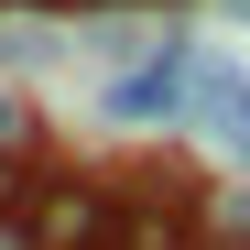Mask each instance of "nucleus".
<instances>
[{
  "label": "nucleus",
  "instance_id": "obj_1",
  "mask_svg": "<svg viewBox=\"0 0 250 250\" xmlns=\"http://www.w3.org/2000/svg\"><path fill=\"white\" fill-rule=\"evenodd\" d=\"M22 250H120V174L44 163L33 207H22Z\"/></svg>",
  "mask_w": 250,
  "mask_h": 250
},
{
  "label": "nucleus",
  "instance_id": "obj_2",
  "mask_svg": "<svg viewBox=\"0 0 250 250\" xmlns=\"http://www.w3.org/2000/svg\"><path fill=\"white\" fill-rule=\"evenodd\" d=\"M196 76H207L196 33H163L152 55H131L98 87V120H109V131H174V120H196Z\"/></svg>",
  "mask_w": 250,
  "mask_h": 250
},
{
  "label": "nucleus",
  "instance_id": "obj_3",
  "mask_svg": "<svg viewBox=\"0 0 250 250\" xmlns=\"http://www.w3.org/2000/svg\"><path fill=\"white\" fill-rule=\"evenodd\" d=\"M196 120L239 152V174H250V76H239V65H207V76H196Z\"/></svg>",
  "mask_w": 250,
  "mask_h": 250
},
{
  "label": "nucleus",
  "instance_id": "obj_4",
  "mask_svg": "<svg viewBox=\"0 0 250 250\" xmlns=\"http://www.w3.org/2000/svg\"><path fill=\"white\" fill-rule=\"evenodd\" d=\"M0 163L44 174V120H33V98H22V87H0Z\"/></svg>",
  "mask_w": 250,
  "mask_h": 250
},
{
  "label": "nucleus",
  "instance_id": "obj_5",
  "mask_svg": "<svg viewBox=\"0 0 250 250\" xmlns=\"http://www.w3.org/2000/svg\"><path fill=\"white\" fill-rule=\"evenodd\" d=\"M196 239H250V174L239 185H196Z\"/></svg>",
  "mask_w": 250,
  "mask_h": 250
},
{
  "label": "nucleus",
  "instance_id": "obj_6",
  "mask_svg": "<svg viewBox=\"0 0 250 250\" xmlns=\"http://www.w3.org/2000/svg\"><path fill=\"white\" fill-rule=\"evenodd\" d=\"M33 65H55V33H44V22H0V87L33 76Z\"/></svg>",
  "mask_w": 250,
  "mask_h": 250
},
{
  "label": "nucleus",
  "instance_id": "obj_7",
  "mask_svg": "<svg viewBox=\"0 0 250 250\" xmlns=\"http://www.w3.org/2000/svg\"><path fill=\"white\" fill-rule=\"evenodd\" d=\"M22 207H33V174H22V163H0V229H22Z\"/></svg>",
  "mask_w": 250,
  "mask_h": 250
},
{
  "label": "nucleus",
  "instance_id": "obj_8",
  "mask_svg": "<svg viewBox=\"0 0 250 250\" xmlns=\"http://www.w3.org/2000/svg\"><path fill=\"white\" fill-rule=\"evenodd\" d=\"M11 11H87V0H11Z\"/></svg>",
  "mask_w": 250,
  "mask_h": 250
},
{
  "label": "nucleus",
  "instance_id": "obj_9",
  "mask_svg": "<svg viewBox=\"0 0 250 250\" xmlns=\"http://www.w3.org/2000/svg\"><path fill=\"white\" fill-rule=\"evenodd\" d=\"M196 250H250V239H196Z\"/></svg>",
  "mask_w": 250,
  "mask_h": 250
},
{
  "label": "nucleus",
  "instance_id": "obj_10",
  "mask_svg": "<svg viewBox=\"0 0 250 250\" xmlns=\"http://www.w3.org/2000/svg\"><path fill=\"white\" fill-rule=\"evenodd\" d=\"M0 250H22V229H0Z\"/></svg>",
  "mask_w": 250,
  "mask_h": 250
},
{
  "label": "nucleus",
  "instance_id": "obj_11",
  "mask_svg": "<svg viewBox=\"0 0 250 250\" xmlns=\"http://www.w3.org/2000/svg\"><path fill=\"white\" fill-rule=\"evenodd\" d=\"M0 11H11V0H0Z\"/></svg>",
  "mask_w": 250,
  "mask_h": 250
}]
</instances>
